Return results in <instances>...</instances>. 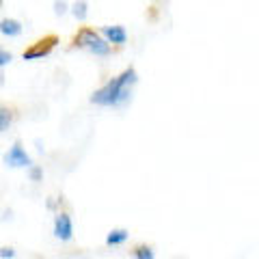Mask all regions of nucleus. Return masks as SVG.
I'll return each mask as SVG.
<instances>
[{
  "instance_id": "nucleus-8",
  "label": "nucleus",
  "mask_w": 259,
  "mask_h": 259,
  "mask_svg": "<svg viewBox=\"0 0 259 259\" xmlns=\"http://www.w3.org/2000/svg\"><path fill=\"white\" fill-rule=\"evenodd\" d=\"M13 119H15V110L0 104V134H3L5 130H9V127H11Z\"/></svg>"
},
{
  "instance_id": "nucleus-4",
  "label": "nucleus",
  "mask_w": 259,
  "mask_h": 259,
  "mask_svg": "<svg viewBox=\"0 0 259 259\" xmlns=\"http://www.w3.org/2000/svg\"><path fill=\"white\" fill-rule=\"evenodd\" d=\"M5 162H7V166H11V168H30L32 166V160L26 153V149L22 147L20 141H15L11 145V149L5 153Z\"/></svg>"
},
{
  "instance_id": "nucleus-16",
  "label": "nucleus",
  "mask_w": 259,
  "mask_h": 259,
  "mask_svg": "<svg viewBox=\"0 0 259 259\" xmlns=\"http://www.w3.org/2000/svg\"><path fill=\"white\" fill-rule=\"evenodd\" d=\"M0 9H3V0H0Z\"/></svg>"
},
{
  "instance_id": "nucleus-11",
  "label": "nucleus",
  "mask_w": 259,
  "mask_h": 259,
  "mask_svg": "<svg viewBox=\"0 0 259 259\" xmlns=\"http://www.w3.org/2000/svg\"><path fill=\"white\" fill-rule=\"evenodd\" d=\"M71 13H74V18L82 22L87 15H89V5H87V0H76L74 5H71Z\"/></svg>"
},
{
  "instance_id": "nucleus-1",
  "label": "nucleus",
  "mask_w": 259,
  "mask_h": 259,
  "mask_svg": "<svg viewBox=\"0 0 259 259\" xmlns=\"http://www.w3.org/2000/svg\"><path fill=\"white\" fill-rule=\"evenodd\" d=\"M136 69L134 67H127L123 69L117 78L108 80L104 87H100L97 91L91 95V102L97 104V106H121L130 100L132 95V87L136 84Z\"/></svg>"
},
{
  "instance_id": "nucleus-5",
  "label": "nucleus",
  "mask_w": 259,
  "mask_h": 259,
  "mask_svg": "<svg viewBox=\"0 0 259 259\" xmlns=\"http://www.w3.org/2000/svg\"><path fill=\"white\" fill-rule=\"evenodd\" d=\"M54 236L61 242H69L74 238V223L67 212H59L54 216Z\"/></svg>"
},
{
  "instance_id": "nucleus-14",
  "label": "nucleus",
  "mask_w": 259,
  "mask_h": 259,
  "mask_svg": "<svg viewBox=\"0 0 259 259\" xmlns=\"http://www.w3.org/2000/svg\"><path fill=\"white\" fill-rule=\"evenodd\" d=\"M11 52H7V50H3V46H0V67H5L7 63H11Z\"/></svg>"
},
{
  "instance_id": "nucleus-13",
  "label": "nucleus",
  "mask_w": 259,
  "mask_h": 259,
  "mask_svg": "<svg viewBox=\"0 0 259 259\" xmlns=\"http://www.w3.org/2000/svg\"><path fill=\"white\" fill-rule=\"evenodd\" d=\"M28 175H30V180H32V182H41V177H44L41 166H35V164H32V166L28 168Z\"/></svg>"
},
{
  "instance_id": "nucleus-3",
  "label": "nucleus",
  "mask_w": 259,
  "mask_h": 259,
  "mask_svg": "<svg viewBox=\"0 0 259 259\" xmlns=\"http://www.w3.org/2000/svg\"><path fill=\"white\" fill-rule=\"evenodd\" d=\"M56 44H59V37L56 35H46L41 39H37L35 44H30L26 50L22 52V59L24 61H39V59H44V56L50 54Z\"/></svg>"
},
{
  "instance_id": "nucleus-6",
  "label": "nucleus",
  "mask_w": 259,
  "mask_h": 259,
  "mask_svg": "<svg viewBox=\"0 0 259 259\" xmlns=\"http://www.w3.org/2000/svg\"><path fill=\"white\" fill-rule=\"evenodd\" d=\"M100 35L106 39L110 46H123L127 41V30L121 24H112V26H102Z\"/></svg>"
},
{
  "instance_id": "nucleus-15",
  "label": "nucleus",
  "mask_w": 259,
  "mask_h": 259,
  "mask_svg": "<svg viewBox=\"0 0 259 259\" xmlns=\"http://www.w3.org/2000/svg\"><path fill=\"white\" fill-rule=\"evenodd\" d=\"M0 257H3V259H13L15 257V250L11 246H3V248H0Z\"/></svg>"
},
{
  "instance_id": "nucleus-2",
  "label": "nucleus",
  "mask_w": 259,
  "mask_h": 259,
  "mask_svg": "<svg viewBox=\"0 0 259 259\" xmlns=\"http://www.w3.org/2000/svg\"><path fill=\"white\" fill-rule=\"evenodd\" d=\"M71 48H80V50H89L95 56H108L112 52V46L100 35V30H93L89 26L78 28V32L71 37Z\"/></svg>"
},
{
  "instance_id": "nucleus-12",
  "label": "nucleus",
  "mask_w": 259,
  "mask_h": 259,
  "mask_svg": "<svg viewBox=\"0 0 259 259\" xmlns=\"http://www.w3.org/2000/svg\"><path fill=\"white\" fill-rule=\"evenodd\" d=\"M69 11V5L65 3V0H54V13L56 15H65Z\"/></svg>"
},
{
  "instance_id": "nucleus-7",
  "label": "nucleus",
  "mask_w": 259,
  "mask_h": 259,
  "mask_svg": "<svg viewBox=\"0 0 259 259\" xmlns=\"http://www.w3.org/2000/svg\"><path fill=\"white\" fill-rule=\"evenodd\" d=\"M0 35H5V37H20L22 35V22L13 20V18L0 20Z\"/></svg>"
},
{
  "instance_id": "nucleus-10",
  "label": "nucleus",
  "mask_w": 259,
  "mask_h": 259,
  "mask_svg": "<svg viewBox=\"0 0 259 259\" xmlns=\"http://www.w3.org/2000/svg\"><path fill=\"white\" fill-rule=\"evenodd\" d=\"M132 257L134 259H156V255H153V248L149 244H136L132 248Z\"/></svg>"
},
{
  "instance_id": "nucleus-9",
  "label": "nucleus",
  "mask_w": 259,
  "mask_h": 259,
  "mask_svg": "<svg viewBox=\"0 0 259 259\" xmlns=\"http://www.w3.org/2000/svg\"><path fill=\"white\" fill-rule=\"evenodd\" d=\"M127 236H130V233L125 229H112L106 236V244L108 246H121L127 240Z\"/></svg>"
}]
</instances>
